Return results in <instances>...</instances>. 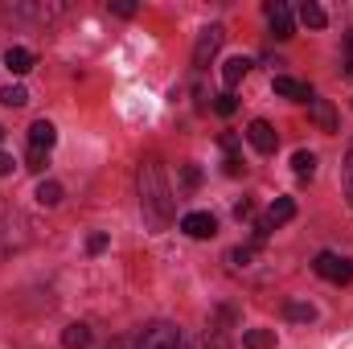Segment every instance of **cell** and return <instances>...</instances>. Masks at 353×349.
<instances>
[{
  "instance_id": "cell-13",
  "label": "cell",
  "mask_w": 353,
  "mask_h": 349,
  "mask_svg": "<svg viewBox=\"0 0 353 349\" xmlns=\"http://www.w3.org/2000/svg\"><path fill=\"white\" fill-rule=\"evenodd\" d=\"M54 140H58V132H54V123H50V119H37V123L29 128V144H33V148L50 152V148H54Z\"/></svg>"
},
{
  "instance_id": "cell-26",
  "label": "cell",
  "mask_w": 353,
  "mask_h": 349,
  "mask_svg": "<svg viewBox=\"0 0 353 349\" xmlns=\"http://www.w3.org/2000/svg\"><path fill=\"white\" fill-rule=\"evenodd\" d=\"M181 181H185L189 189H193V185H201V169H197V165H185V169H181Z\"/></svg>"
},
{
  "instance_id": "cell-24",
  "label": "cell",
  "mask_w": 353,
  "mask_h": 349,
  "mask_svg": "<svg viewBox=\"0 0 353 349\" xmlns=\"http://www.w3.org/2000/svg\"><path fill=\"white\" fill-rule=\"evenodd\" d=\"M50 165V152H41V148H29V161H25V169H33V173H41Z\"/></svg>"
},
{
  "instance_id": "cell-21",
  "label": "cell",
  "mask_w": 353,
  "mask_h": 349,
  "mask_svg": "<svg viewBox=\"0 0 353 349\" xmlns=\"http://www.w3.org/2000/svg\"><path fill=\"white\" fill-rule=\"evenodd\" d=\"M214 111H218L222 119H230V115L239 111V99H234L230 90H222V94H214Z\"/></svg>"
},
{
  "instance_id": "cell-25",
  "label": "cell",
  "mask_w": 353,
  "mask_h": 349,
  "mask_svg": "<svg viewBox=\"0 0 353 349\" xmlns=\"http://www.w3.org/2000/svg\"><path fill=\"white\" fill-rule=\"evenodd\" d=\"M345 197H350V206H353V144L345 148Z\"/></svg>"
},
{
  "instance_id": "cell-27",
  "label": "cell",
  "mask_w": 353,
  "mask_h": 349,
  "mask_svg": "<svg viewBox=\"0 0 353 349\" xmlns=\"http://www.w3.org/2000/svg\"><path fill=\"white\" fill-rule=\"evenodd\" d=\"M111 12H115V17H132L136 4H132V0H111Z\"/></svg>"
},
{
  "instance_id": "cell-30",
  "label": "cell",
  "mask_w": 353,
  "mask_h": 349,
  "mask_svg": "<svg viewBox=\"0 0 353 349\" xmlns=\"http://www.w3.org/2000/svg\"><path fill=\"white\" fill-rule=\"evenodd\" d=\"M243 169H247V165H243V157H226V177H239Z\"/></svg>"
},
{
  "instance_id": "cell-15",
  "label": "cell",
  "mask_w": 353,
  "mask_h": 349,
  "mask_svg": "<svg viewBox=\"0 0 353 349\" xmlns=\"http://www.w3.org/2000/svg\"><path fill=\"white\" fill-rule=\"evenodd\" d=\"M90 337H94V333H90V325H83V321L62 329V346H66V349H87Z\"/></svg>"
},
{
  "instance_id": "cell-33",
  "label": "cell",
  "mask_w": 353,
  "mask_h": 349,
  "mask_svg": "<svg viewBox=\"0 0 353 349\" xmlns=\"http://www.w3.org/2000/svg\"><path fill=\"white\" fill-rule=\"evenodd\" d=\"M12 165H17V161H12L8 152H0V177H8V173H12Z\"/></svg>"
},
{
  "instance_id": "cell-23",
  "label": "cell",
  "mask_w": 353,
  "mask_h": 349,
  "mask_svg": "<svg viewBox=\"0 0 353 349\" xmlns=\"http://www.w3.org/2000/svg\"><path fill=\"white\" fill-rule=\"evenodd\" d=\"M255 255H259V247H251V243H247V247H234V251H230V263L243 271V267H251V263H255Z\"/></svg>"
},
{
  "instance_id": "cell-22",
  "label": "cell",
  "mask_w": 353,
  "mask_h": 349,
  "mask_svg": "<svg viewBox=\"0 0 353 349\" xmlns=\"http://www.w3.org/2000/svg\"><path fill=\"white\" fill-rule=\"evenodd\" d=\"M283 312H288V321H296V325H308V321H316V308H312V304H288Z\"/></svg>"
},
{
  "instance_id": "cell-29",
  "label": "cell",
  "mask_w": 353,
  "mask_h": 349,
  "mask_svg": "<svg viewBox=\"0 0 353 349\" xmlns=\"http://www.w3.org/2000/svg\"><path fill=\"white\" fill-rule=\"evenodd\" d=\"M87 251H90V255L107 251V235H90V239H87Z\"/></svg>"
},
{
  "instance_id": "cell-34",
  "label": "cell",
  "mask_w": 353,
  "mask_h": 349,
  "mask_svg": "<svg viewBox=\"0 0 353 349\" xmlns=\"http://www.w3.org/2000/svg\"><path fill=\"white\" fill-rule=\"evenodd\" d=\"M0 140H4V128H0Z\"/></svg>"
},
{
  "instance_id": "cell-28",
  "label": "cell",
  "mask_w": 353,
  "mask_h": 349,
  "mask_svg": "<svg viewBox=\"0 0 353 349\" xmlns=\"http://www.w3.org/2000/svg\"><path fill=\"white\" fill-rule=\"evenodd\" d=\"M234 218H239V222L255 218V201H239V206H234Z\"/></svg>"
},
{
  "instance_id": "cell-3",
  "label": "cell",
  "mask_w": 353,
  "mask_h": 349,
  "mask_svg": "<svg viewBox=\"0 0 353 349\" xmlns=\"http://www.w3.org/2000/svg\"><path fill=\"white\" fill-rule=\"evenodd\" d=\"M312 271L321 275V279H329V283H350L353 279V263L345 259V255H333V251H321L316 259H312Z\"/></svg>"
},
{
  "instance_id": "cell-8",
  "label": "cell",
  "mask_w": 353,
  "mask_h": 349,
  "mask_svg": "<svg viewBox=\"0 0 353 349\" xmlns=\"http://www.w3.org/2000/svg\"><path fill=\"white\" fill-rule=\"evenodd\" d=\"M275 94H283L292 103H312V87L300 79H288V74H275Z\"/></svg>"
},
{
  "instance_id": "cell-20",
  "label": "cell",
  "mask_w": 353,
  "mask_h": 349,
  "mask_svg": "<svg viewBox=\"0 0 353 349\" xmlns=\"http://www.w3.org/2000/svg\"><path fill=\"white\" fill-rule=\"evenodd\" d=\"M292 169H296V177H312V173H316V157L300 148V152L292 157Z\"/></svg>"
},
{
  "instance_id": "cell-5",
  "label": "cell",
  "mask_w": 353,
  "mask_h": 349,
  "mask_svg": "<svg viewBox=\"0 0 353 349\" xmlns=\"http://www.w3.org/2000/svg\"><path fill=\"white\" fill-rule=\"evenodd\" d=\"M247 140H251V148H255V152H263V157H271V152L279 148V132H275L267 119H251Z\"/></svg>"
},
{
  "instance_id": "cell-17",
  "label": "cell",
  "mask_w": 353,
  "mask_h": 349,
  "mask_svg": "<svg viewBox=\"0 0 353 349\" xmlns=\"http://www.w3.org/2000/svg\"><path fill=\"white\" fill-rule=\"evenodd\" d=\"M300 21H304L308 29H325V25H329L325 8H321V4H312V0H304V4H300Z\"/></svg>"
},
{
  "instance_id": "cell-6",
  "label": "cell",
  "mask_w": 353,
  "mask_h": 349,
  "mask_svg": "<svg viewBox=\"0 0 353 349\" xmlns=\"http://www.w3.org/2000/svg\"><path fill=\"white\" fill-rule=\"evenodd\" d=\"M181 230H185L189 239H214V235H218V218L205 214V210H193V214L181 218Z\"/></svg>"
},
{
  "instance_id": "cell-7",
  "label": "cell",
  "mask_w": 353,
  "mask_h": 349,
  "mask_svg": "<svg viewBox=\"0 0 353 349\" xmlns=\"http://www.w3.org/2000/svg\"><path fill=\"white\" fill-rule=\"evenodd\" d=\"M267 25H271V37L275 41H288L292 37V8L283 0H271L267 4Z\"/></svg>"
},
{
  "instance_id": "cell-19",
  "label": "cell",
  "mask_w": 353,
  "mask_h": 349,
  "mask_svg": "<svg viewBox=\"0 0 353 349\" xmlns=\"http://www.w3.org/2000/svg\"><path fill=\"white\" fill-rule=\"evenodd\" d=\"M0 103H4V107H25V103H29V90L21 87V83H12V87L0 90Z\"/></svg>"
},
{
  "instance_id": "cell-11",
  "label": "cell",
  "mask_w": 353,
  "mask_h": 349,
  "mask_svg": "<svg viewBox=\"0 0 353 349\" xmlns=\"http://www.w3.org/2000/svg\"><path fill=\"white\" fill-rule=\"evenodd\" d=\"M251 66H255V62H251V58H243V54H239V58H230V62L222 66V83H226V90L239 87V83L251 74Z\"/></svg>"
},
{
  "instance_id": "cell-9",
  "label": "cell",
  "mask_w": 353,
  "mask_h": 349,
  "mask_svg": "<svg viewBox=\"0 0 353 349\" xmlns=\"http://www.w3.org/2000/svg\"><path fill=\"white\" fill-rule=\"evenodd\" d=\"M308 115H312V123H316L321 132H337V111H333L329 99H312V103H308Z\"/></svg>"
},
{
  "instance_id": "cell-1",
  "label": "cell",
  "mask_w": 353,
  "mask_h": 349,
  "mask_svg": "<svg viewBox=\"0 0 353 349\" xmlns=\"http://www.w3.org/2000/svg\"><path fill=\"white\" fill-rule=\"evenodd\" d=\"M136 193H140V210H144V222L148 230H169L173 226V193H169V181H165V169L161 161H140L136 169Z\"/></svg>"
},
{
  "instance_id": "cell-12",
  "label": "cell",
  "mask_w": 353,
  "mask_h": 349,
  "mask_svg": "<svg viewBox=\"0 0 353 349\" xmlns=\"http://www.w3.org/2000/svg\"><path fill=\"white\" fill-rule=\"evenodd\" d=\"M292 218H296V201H292V197H275V201H271V210L263 214V222L271 226V230H275V226H283V222H292Z\"/></svg>"
},
{
  "instance_id": "cell-4",
  "label": "cell",
  "mask_w": 353,
  "mask_h": 349,
  "mask_svg": "<svg viewBox=\"0 0 353 349\" xmlns=\"http://www.w3.org/2000/svg\"><path fill=\"white\" fill-rule=\"evenodd\" d=\"M222 37H226L222 25H205V29L197 33V46H193V66H197V70H205V66L214 62V54L222 50Z\"/></svg>"
},
{
  "instance_id": "cell-32",
  "label": "cell",
  "mask_w": 353,
  "mask_h": 349,
  "mask_svg": "<svg viewBox=\"0 0 353 349\" xmlns=\"http://www.w3.org/2000/svg\"><path fill=\"white\" fill-rule=\"evenodd\" d=\"M345 54H350V58H345V79H353V33L345 37Z\"/></svg>"
},
{
  "instance_id": "cell-2",
  "label": "cell",
  "mask_w": 353,
  "mask_h": 349,
  "mask_svg": "<svg viewBox=\"0 0 353 349\" xmlns=\"http://www.w3.org/2000/svg\"><path fill=\"white\" fill-rule=\"evenodd\" d=\"M140 349H189L185 346V333L169 325V321H157V325H148L144 333H140Z\"/></svg>"
},
{
  "instance_id": "cell-31",
  "label": "cell",
  "mask_w": 353,
  "mask_h": 349,
  "mask_svg": "<svg viewBox=\"0 0 353 349\" xmlns=\"http://www.w3.org/2000/svg\"><path fill=\"white\" fill-rule=\"evenodd\" d=\"M107 349H140V341H136V337H115Z\"/></svg>"
},
{
  "instance_id": "cell-16",
  "label": "cell",
  "mask_w": 353,
  "mask_h": 349,
  "mask_svg": "<svg viewBox=\"0 0 353 349\" xmlns=\"http://www.w3.org/2000/svg\"><path fill=\"white\" fill-rule=\"evenodd\" d=\"M243 349H275V329H247Z\"/></svg>"
},
{
  "instance_id": "cell-14",
  "label": "cell",
  "mask_w": 353,
  "mask_h": 349,
  "mask_svg": "<svg viewBox=\"0 0 353 349\" xmlns=\"http://www.w3.org/2000/svg\"><path fill=\"white\" fill-rule=\"evenodd\" d=\"M4 66H8L12 74H29V70H33V54H29L25 46H8V54H4Z\"/></svg>"
},
{
  "instance_id": "cell-10",
  "label": "cell",
  "mask_w": 353,
  "mask_h": 349,
  "mask_svg": "<svg viewBox=\"0 0 353 349\" xmlns=\"http://www.w3.org/2000/svg\"><path fill=\"white\" fill-rule=\"evenodd\" d=\"M226 325H234V312L226 317ZM226 325L210 321V329L201 333V349H230V329H226Z\"/></svg>"
},
{
  "instance_id": "cell-18",
  "label": "cell",
  "mask_w": 353,
  "mask_h": 349,
  "mask_svg": "<svg viewBox=\"0 0 353 349\" xmlns=\"http://www.w3.org/2000/svg\"><path fill=\"white\" fill-rule=\"evenodd\" d=\"M37 201H41L46 210L62 206V185H58V181H41V185H37Z\"/></svg>"
}]
</instances>
